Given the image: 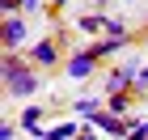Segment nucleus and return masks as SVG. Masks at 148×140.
Returning a JSON list of instances; mask_svg holds the SVG:
<instances>
[{"mask_svg": "<svg viewBox=\"0 0 148 140\" xmlns=\"http://www.w3.org/2000/svg\"><path fill=\"white\" fill-rule=\"evenodd\" d=\"M55 43H51V38H42V43H38L34 47V64H42V68H47V64H55Z\"/></svg>", "mask_w": 148, "mask_h": 140, "instance_id": "4", "label": "nucleus"}, {"mask_svg": "<svg viewBox=\"0 0 148 140\" xmlns=\"http://www.w3.org/2000/svg\"><path fill=\"white\" fill-rule=\"evenodd\" d=\"M127 136L131 140H148V123H136V119H131V132H127Z\"/></svg>", "mask_w": 148, "mask_h": 140, "instance_id": "11", "label": "nucleus"}, {"mask_svg": "<svg viewBox=\"0 0 148 140\" xmlns=\"http://www.w3.org/2000/svg\"><path fill=\"white\" fill-rule=\"evenodd\" d=\"M72 136H76V123H59V128H55V132H47L42 140H72Z\"/></svg>", "mask_w": 148, "mask_h": 140, "instance_id": "8", "label": "nucleus"}, {"mask_svg": "<svg viewBox=\"0 0 148 140\" xmlns=\"http://www.w3.org/2000/svg\"><path fill=\"white\" fill-rule=\"evenodd\" d=\"M25 43V21H17V13L4 17V51H17Z\"/></svg>", "mask_w": 148, "mask_h": 140, "instance_id": "2", "label": "nucleus"}, {"mask_svg": "<svg viewBox=\"0 0 148 140\" xmlns=\"http://www.w3.org/2000/svg\"><path fill=\"white\" fill-rule=\"evenodd\" d=\"M21 128H25V132H34V136H42V128H38V106H30V110L21 115Z\"/></svg>", "mask_w": 148, "mask_h": 140, "instance_id": "7", "label": "nucleus"}, {"mask_svg": "<svg viewBox=\"0 0 148 140\" xmlns=\"http://www.w3.org/2000/svg\"><path fill=\"white\" fill-rule=\"evenodd\" d=\"M93 64H97V55H93V51H80V55L68 59V77H89Z\"/></svg>", "mask_w": 148, "mask_h": 140, "instance_id": "3", "label": "nucleus"}, {"mask_svg": "<svg viewBox=\"0 0 148 140\" xmlns=\"http://www.w3.org/2000/svg\"><path fill=\"white\" fill-rule=\"evenodd\" d=\"M4 89H9L13 98H30V93L38 89V81H34V72L25 68V64H21V59H17V55H13V51H9V55H4Z\"/></svg>", "mask_w": 148, "mask_h": 140, "instance_id": "1", "label": "nucleus"}, {"mask_svg": "<svg viewBox=\"0 0 148 140\" xmlns=\"http://www.w3.org/2000/svg\"><path fill=\"white\" fill-rule=\"evenodd\" d=\"M106 110H114V115H123V110H127V102H123V93H114L110 102H106Z\"/></svg>", "mask_w": 148, "mask_h": 140, "instance_id": "12", "label": "nucleus"}, {"mask_svg": "<svg viewBox=\"0 0 148 140\" xmlns=\"http://www.w3.org/2000/svg\"><path fill=\"white\" fill-rule=\"evenodd\" d=\"M76 115H85V119L102 115V102H93V98H80V102H76Z\"/></svg>", "mask_w": 148, "mask_h": 140, "instance_id": "6", "label": "nucleus"}, {"mask_svg": "<svg viewBox=\"0 0 148 140\" xmlns=\"http://www.w3.org/2000/svg\"><path fill=\"white\" fill-rule=\"evenodd\" d=\"M76 140H93V132H80V136H76Z\"/></svg>", "mask_w": 148, "mask_h": 140, "instance_id": "16", "label": "nucleus"}, {"mask_svg": "<svg viewBox=\"0 0 148 140\" xmlns=\"http://www.w3.org/2000/svg\"><path fill=\"white\" fill-rule=\"evenodd\" d=\"M21 4H25V9H38V4H42V0H21Z\"/></svg>", "mask_w": 148, "mask_h": 140, "instance_id": "14", "label": "nucleus"}, {"mask_svg": "<svg viewBox=\"0 0 148 140\" xmlns=\"http://www.w3.org/2000/svg\"><path fill=\"white\" fill-rule=\"evenodd\" d=\"M0 4H4V17H9V13H17V9H25L21 0H0Z\"/></svg>", "mask_w": 148, "mask_h": 140, "instance_id": "13", "label": "nucleus"}, {"mask_svg": "<svg viewBox=\"0 0 148 140\" xmlns=\"http://www.w3.org/2000/svg\"><path fill=\"white\" fill-rule=\"evenodd\" d=\"M119 47H123V38H106V43H97V47H89V51H93V55H114Z\"/></svg>", "mask_w": 148, "mask_h": 140, "instance_id": "9", "label": "nucleus"}, {"mask_svg": "<svg viewBox=\"0 0 148 140\" xmlns=\"http://www.w3.org/2000/svg\"><path fill=\"white\" fill-rule=\"evenodd\" d=\"M55 4H64V0H55Z\"/></svg>", "mask_w": 148, "mask_h": 140, "instance_id": "17", "label": "nucleus"}, {"mask_svg": "<svg viewBox=\"0 0 148 140\" xmlns=\"http://www.w3.org/2000/svg\"><path fill=\"white\" fill-rule=\"evenodd\" d=\"M102 30H106L110 38H127V26L119 21V17H106V26H102Z\"/></svg>", "mask_w": 148, "mask_h": 140, "instance_id": "10", "label": "nucleus"}, {"mask_svg": "<svg viewBox=\"0 0 148 140\" xmlns=\"http://www.w3.org/2000/svg\"><path fill=\"white\" fill-rule=\"evenodd\" d=\"M140 85H148V68H140Z\"/></svg>", "mask_w": 148, "mask_h": 140, "instance_id": "15", "label": "nucleus"}, {"mask_svg": "<svg viewBox=\"0 0 148 140\" xmlns=\"http://www.w3.org/2000/svg\"><path fill=\"white\" fill-rule=\"evenodd\" d=\"M80 30H85V34H97V30H102V26H106V17H97V13H89V17H80Z\"/></svg>", "mask_w": 148, "mask_h": 140, "instance_id": "5", "label": "nucleus"}]
</instances>
